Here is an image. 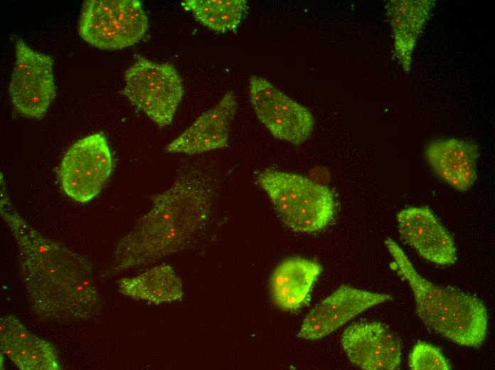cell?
Returning a JSON list of instances; mask_svg holds the SVG:
<instances>
[{"instance_id": "1", "label": "cell", "mask_w": 495, "mask_h": 370, "mask_svg": "<svg viewBox=\"0 0 495 370\" xmlns=\"http://www.w3.org/2000/svg\"><path fill=\"white\" fill-rule=\"evenodd\" d=\"M1 175L0 213L16 244L21 278L33 309L49 319L91 317L100 296L90 262L31 226L15 210Z\"/></svg>"}, {"instance_id": "2", "label": "cell", "mask_w": 495, "mask_h": 370, "mask_svg": "<svg viewBox=\"0 0 495 370\" xmlns=\"http://www.w3.org/2000/svg\"><path fill=\"white\" fill-rule=\"evenodd\" d=\"M212 199L211 181L206 174L179 175L168 189L151 197V210L118 241L114 270L149 265L183 249L206 225Z\"/></svg>"}, {"instance_id": "3", "label": "cell", "mask_w": 495, "mask_h": 370, "mask_svg": "<svg viewBox=\"0 0 495 370\" xmlns=\"http://www.w3.org/2000/svg\"><path fill=\"white\" fill-rule=\"evenodd\" d=\"M385 246L398 272L410 285L416 311L422 322L435 332L468 347H478L485 340L488 312L477 297L450 287H442L422 278L405 252L393 239Z\"/></svg>"}, {"instance_id": "4", "label": "cell", "mask_w": 495, "mask_h": 370, "mask_svg": "<svg viewBox=\"0 0 495 370\" xmlns=\"http://www.w3.org/2000/svg\"><path fill=\"white\" fill-rule=\"evenodd\" d=\"M256 181L282 222L294 231L317 232L334 216L336 204L332 191L309 178L267 169L256 174Z\"/></svg>"}, {"instance_id": "5", "label": "cell", "mask_w": 495, "mask_h": 370, "mask_svg": "<svg viewBox=\"0 0 495 370\" xmlns=\"http://www.w3.org/2000/svg\"><path fill=\"white\" fill-rule=\"evenodd\" d=\"M148 26L141 1L87 0L82 7L78 31L89 44L116 50L139 42Z\"/></svg>"}, {"instance_id": "6", "label": "cell", "mask_w": 495, "mask_h": 370, "mask_svg": "<svg viewBox=\"0 0 495 370\" xmlns=\"http://www.w3.org/2000/svg\"><path fill=\"white\" fill-rule=\"evenodd\" d=\"M123 94L157 125L166 127L173 122L184 88L173 64L139 56L125 72Z\"/></svg>"}, {"instance_id": "7", "label": "cell", "mask_w": 495, "mask_h": 370, "mask_svg": "<svg viewBox=\"0 0 495 370\" xmlns=\"http://www.w3.org/2000/svg\"><path fill=\"white\" fill-rule=\"evenodd\" d=\"M113 161L108 142L94 133L75 142L64 155L58 177L65 194L79 203L95 198L110 177Z\"/></svg>"}, {"instance_id": "8", "label": "cell", "mask_w": 495, "mask_h": 370, "mask_svg": "<svg viewBox=\"0 0 495 370\" xmlns=\"http://www.w3.org/2000/svg\"><path fill=\"white\" fill-rule=\"evenodd\" d=\"M16 61L9 92L16 110L26 117L41 119L55 96L51 56L15 41Z\"/></svg>"}, {"instance_id": "9", "label": "cell", "mask_w": 495, "mask_h": 370, "mask_svg": "<svg viewBox=\"0 0 495 370\" xmlns=\"http://www.w3.org/2000/svg\"><path fill=\"white\" fill-rule=\"evenodd\" d=\"M249 92L257 117L275 138L295 145L309 138L314 119L306 107L259 75L250 77Z\"/></svg>"}, {"instance_id": "10", "label": "cell", "mask_w": 495, "mask_h": 370, "mask_svg": "<svg viewBox=\"0 0 495 370\" xmlns=\"http://www.w3.org/2000/svg\"><path fill=\"white\" fill-rule=\"evenodd\" d=\"M341 346L348 359L366 370H393L401 363L400 339L383 324L363 322L344 332Z\"/></svg>"}, {"instance_id": "11", "label": "cell", "mask_w": 495, "mask_h": 370, "mask_svg": "<svg viewBox=\"0 0 495 370\" xmlns=\"http://www.w3.org/2000/svg\"><path fill=\"white\" fill-rule=\"evenodd\" d=\"M390 299V295L341 286L312 310L298 336L309 340L321 339L363 311Z\"/></svg>"}, {"instance_id": "12", "label": "cell", "mask_w": 495, "mask_h": 370, "mask_svg": "<svg viewBox=\"0 0 495 370\" xmlns=\"http://www.w3.org/2000/svg\"><path fill=\"white\" fill-rule=\"evenodd\" d=\"M399 232L423 258L449 265L457 260L454 240L434 213L426 207L410 206L397 214Z\"/></svg>"}, {"instance_id": "13", "label": "cell", "mask_w": 495, "mask_h": 370, "mask_svg": "<svg viewBox=\"0 0 495 370\" xmlns=\"http://www.w3.org/2000/svg\"><path fill=\"white\" fill-rule=\"evenodd\" d=\"M237 107L234 93L227 92L215 106L202 113L172 140L166 146V151L192 155L227 147L230 123Z\"/></svg>"}, {"instance_id": "14", "label": "cell", "mask_w": 495, "mask_h": 370, "mask_svg": "<svg viewBox=\"0 0 495 370\" xmlns=\"http://www.w3.org/2000/svg\"><path fill=\"white\" fill-rule=\"evenodd\" d=\"M425 154L432 170L444 181L461 191L470 189L477 178L479 146L457 138L430 142Z\"/></svg>"}, {"instance_id": "15", "label": "cell", "mask_w": 495, "mask_h": 370, "mask_svg": "<svg viewBox=\"0 0 495 370\" xmlns=\"http://www.w3.org/2000/svg\"><path fill=\"white\" fill-rule=\"evenodd\" d=\"M1 352L22 370L60 369L53 346L25 327L15 317L0 318Z\"/></svg>"}, {"instance_id": "16", "label": "cell", "mask_w": 495, "mask_h": 370, "mask_svg": "<svg viewBox=\"0 0 495 370\" xmlns=\"http://www.w3.org/2000/svg\"><path fill=\"white\" fill-rule=\"evenodd\" d=\"M435 1L393 0L386 4V16L391 27L395 55L408 73L414 49L431 14Z\"/></svg>"}, {"instance_id": "17", "label": "cell", "mask_w": 495, "mask_h": 370, "mask_svg": "<svg viewBox=\"0 0 495 370\" xmlns=\"http://www.w3.org/2000/svg\"><path fill=\"white\" fill-rule=\"evenodd\" d=\"M322 268L316 261L294 257L286 259L275 269L270 281L274 303L286 311H295L310 298L312 287Z\"/></svg>"}, {"instance_id": "18", "label": "cell", "mask_w": 495, "mask_h": 370, "mask_svg": "<svg viewBox=\"0 0 495 370\" xmlns=\"http://www.w3.org/2000/svg\"><path fill=\"white\" fill-rule=\"evenodd\" d=\"M121 293L136 300L159 305L181 300L183 295L181 279L169 265L154 267L134 278L118 282Z\"/></svg>"}, {"instance_id": "19", "label": "cell", "mask_w": 495, "mask_h": 370, "mask_svg": "<svg viewBox=\"0 0 495 370\" xmlns=\"http://www.w3.org/2000/svg\"><path fill=\"white\" fill-rule=\"evenodd\" d=\"M181 6L204 26L221 33L236 31L247 9L245 0H185Z\"/></svg>"}, {"instance_id": "20", "label": "cell", "mask_w": 495, "mask_h": 370, "mask_svg": "<svg viewBox=\"0 0 495 370\" xmlns=\"http://www.w3.org/2000/svg\"><path fill=\"white\" fill-rule=\"evenodd\" d=\"M412 370H448L451 365L436 347L424 342H417L412 348L408 361Z\"/></svg>"}]
</instances>
